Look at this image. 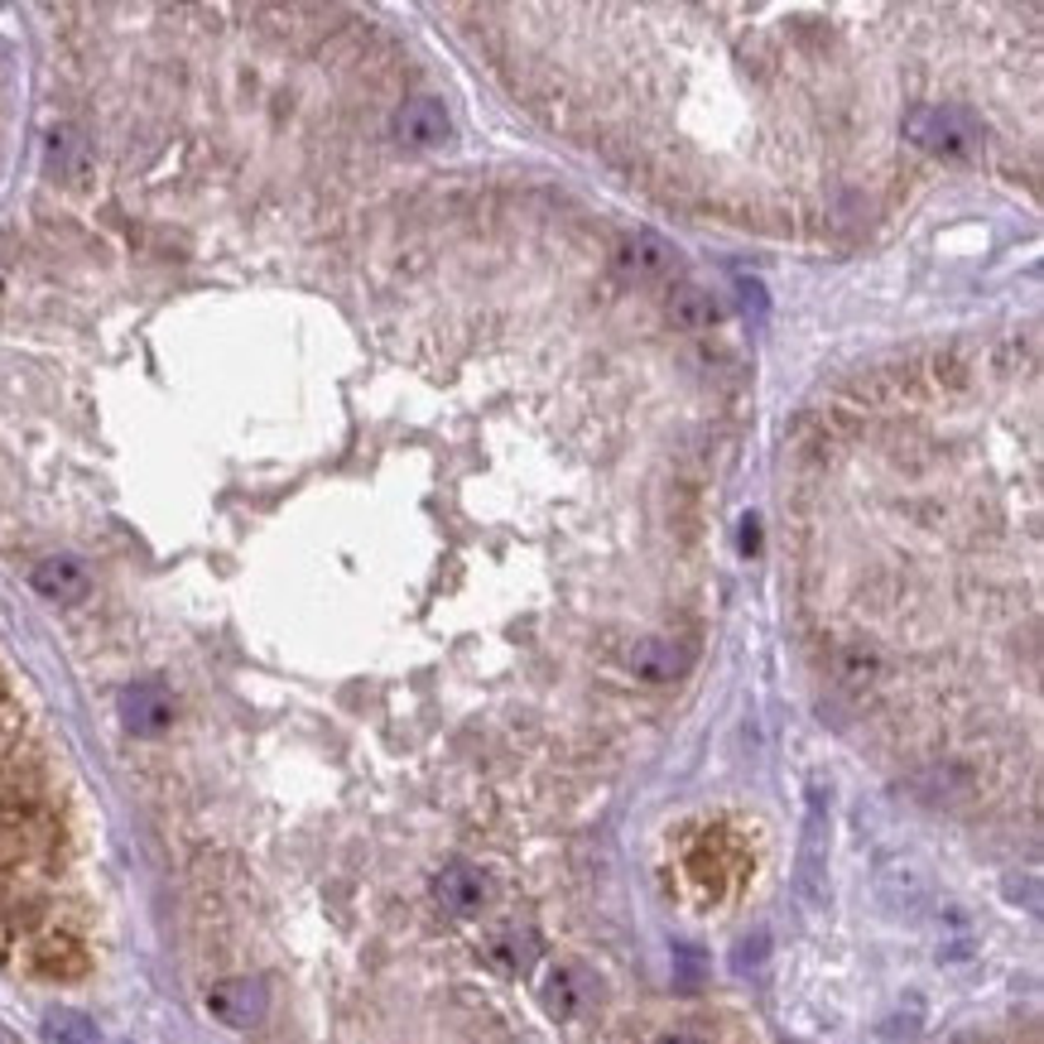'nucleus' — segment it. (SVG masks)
Returning a JSON list of instances; mask_svg holds the SVG:
<instances>
[{"mask_svg": "<svg viewBox=\"0 0 1044 1044\" xmlns=\"http://www.w3.org/2000/svg\"><path fill=\"white\" fill-rule=\"evenodd\" d=\"M832 789L824 779L809 785V814H804V842H799V895L809 905H824V876H828V838H832Z\"/></svg>", "mask_w": 1044, "mask_h": 1044, "instance_id": "obj_1", "label": "nucleus"}, {"mask_svg": "<svg viewBox=\"0 0 1044 1044\" xmlns=\"http://www.w3.org/2000/svg\"><path fill=\"white\" fill-rule=\"evenodd\" d=\"M433 905L448 910L453 919H477L486 905H492V876L472 862H448L439 876H433Z\"/></svg>", "mask_w": 1044, "mask_h": 1044, "instance_id": "obj_2", "label": "nucleus"}, {"mask_svg": "<svg viewBox=\"0 0 1044 1044\" xmlns=\"http://www.w3.org/2000/svg\"><path fill=\"white\" fill-rule=\"evenodd\" d=\"M616 266L636 284H665L679 275V246L665 241L659 232H631L616 250Z\"/></svg>", "mask_w": 1044, "mask_h": 1044, "instance_id": "obj_3", "label": "nucleus"}, {"mask_svg": "<svg viewBox=\"0 0 1044 1044\" xmlns=\"http://www.w3.org/2000/svg\"><path fill=\"white\" fill-rule=\"evenodd\" d=\"M539 997H545V1011L553 1015V1021H578V1015H588L592 1007H598L602 982L583 968V962H559V968H549Z\"/></svg>", "mask_w": 1044, "mask_h": 1044, "instance_id": "obj_4", "label": "nucleus"}, {"mask_svg": "<svg viewBox=\"0 0 1044 1044\" xmlns=\"http://www.w3.org/2000/svg\"><path fill=\"white\" fill-rule=\"evenodd\" d=\"M698 650L689 641L679 636H645L636 650H631V674H636L641 684H650V689H665V684L684 679V674L693 669Z\"/></svg>", "mask_w": 1044, "mask_h": 1044, "instance_id": "obj_5", "label": "nucleus"}, {"mask_svg": "<svg viewBox=\"0 0 1044 1044\" xmlns=\"http://www.w3.org/2000/svg\"><path fill=\"white\" fill-rule=\"evenodd\" d=\"M395 140L409 144V150H443L453 140V116L439 97H409L400 111H395Z\"/></svg>", "mask_w": 1044, "mask_h": 1044, "instance_id": "obj_6", "label": "nucleus"}, {"mask_svg": "<svg viewBox=\"0 0 1044 1044\" xmlns=\"http://www.w3.org/2000/svg\"><path fill=\"white\" fill-rule=\"evenodd\" d=\"M207 1011H213L222 1025H232V1030L260 1025V1021H266V1011H270L266 982H256V977H232V982H217L213 991H207Z\"/></svg>", "mask_w": 1044, "mask_h": 1044, "instance_id": "obj_7", "label": "nucleus"}, {"mask_svg": "<svg viewBox=\"0 0 1044 1044\" xmlns=\"http://www.w3.org/2000/svg\"><path fill=\"white\" fill-rule=\"evenodd\" d=\"M30 588L44 602L73 606V602H83L92 592V573H87L83 559H73V553H49V559H39L30 568Z\"/></svg>", "mask_w": 1044, "mask_h": 1044, "instance_id": "obj_8", "label": "nucleus"}, {"mask_svg": "<svg viewBox=\"0 0 1044 1044\" xmlns=\"http://www.w3.org/2000/svg\"><path fill=\"white\" fill-rule=\"evenodd\" d=\"M121 727L130 736H164L174 727V698L160 684H130L121 689Z\"/></svg>", "mask_w": 1044, "mask_h": 1044, "instance_id": "obj_9", "label": "nucleus"}, {"mask_svg": "<svg viewBox=\"0 0 1044 1044\" xmlns=\"http://www.w3.org/2000/svg\"><path fill=\"white\" fill-rule=\"evenodd\" d=\"M669 313H674V323L684 327V333H712L722 319H727V303L712 294V289H698V284H684V289H674V299H669Z\"/></svg>", "mask_w": 1044, "mask_h": 1044, "instance_id": "obj_10", "label": "nucleus"}, {"mask_svg": "<svg viewBox=\"0 0 1044 1044\" xmlns=\"http://www.w3.org/2000/svg\"><path fill=\"white\" fill-rule=\"evenodd\" d=\"M486 954L501 972H530L539 958V934L530 924H501V929L486 938Z\"/></svg>", "mask_w": 1044, "mask_h": 1044, "instance_id": "obj_11", "label": "nucleus"}, {"mask_svg": "<svg viewBox=\"0 0 1044 1044\" xmlns=\"http://www.w3.org/2000/svg\"><path fill=\"white\" fill-rule=\"evenodd\" d=\"M44 160H49V169H54L58 179H77L83 174V164H87V154H83V140H77V130H54L49 136V144H44Z\"/></svg>", "mask_w": 1044, "mask_h": 1044, "instance_id": "obj_12", "label": "nucleus"}, {"mask_svg": "<svg viewBox=\"0 0 1044 1044\" xmlns=\"http://www.w3.org/2000/svg\"><path fill=\"white\" fill-rule=\"evenodd\" d=\"M44 1035L58 1040V1044H92L97 1025H92L83 1011H49L44 1015Z\"/></svg>", "mask_w": 1044, "mask_h": 1044, "instance_id": "obj_13", "label": "nucleus"}, {"mask_svg": "<svg viewBox=\"0 0 1044 1044\" xmlns=\"http://www.w3.org/2000/svg\"><path fill=\"white\" fill-rule=\"evenodd\" d=\"M742 303H746V319L756 313V323L765 319V289L756 280H742Z\"/></svg>", "mask_w": 1044, "mask_h": 1044, "instance_id": "obj_14", "label": "nucleus"}, {"mask_svg": "<svg viewBox=\"0 0 1044 1044\" xmlns=\"http://www.w3.org/2000/svg\"><path fill=\"white\" fill-rule=\"evenodd\" d=\"M655 1044H708L698 1030H669V1035H659Z\"/></svg>", "mask_w": 1044, "mask_h": 1044, "instance_id": "obj_15", "label": "nucleus"}, {"mask_svg": "<svg viewBox=\"0 0 1044 1044\" xmlns=\"http://www.w3.org/2000/svg\"><path fill=\"white\" fill-rule=\"evenodd\" d=\"M0 299H6V275H0Z\"/></svg>", "mask_w": 1044, "mask_h": 1044, "instance_id": "obj_16", "label": "nucleus"}, {"mask_svg": "<svg viewBox=\"0 0 1044 1044\" xmlns=\"http://www.w3.org/2000/svg\"><path fill=\"white\" fill-rule=\"evenodd\" d=\"M0 1044H10V1040H0Z\"/></svg>", "mask_w": 1044, "mask_h": 1044, "instance_id": "obj_17", "label": "nucleus"}]
</instances>
